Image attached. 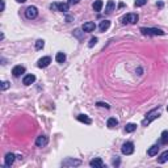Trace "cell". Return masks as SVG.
Instances as JSON below:
<instances>
[{
    "label": "cell",
    "instance_id": "21",
    "mask_svg": "<svg viewBox=\"0 0 168 168\" xmlns=\"http://www.w3.org/2000/svg\"><path fill=\"white\" fill-rule=\"evenodd\" d=\"M160 143L162 145H167L168 143V130H164L160 135Z\"/></svg>",
    "mask_w": 168,
    "mask_h": 168
},
{
    "label": "cell",
    "instance_id": "2",
    "mask_svg": "<svg viewBox=\"0 0 168 168\" xmlns=\"http://www.w3.org/2000/svg\"><path fill=\"white\" fill-rule=\"evenodd\" d=\"M141 33L143 35H164L165 32L158 28H141Z\"/></svg>",
    "mask_w": 168,
    "mask_h": 168
},
{
    "label": "cell",
    "instance_id": "3",
    "mask_svg": "<svg viewBox=\"0 0 168 168\" xmlns=\"http://www.w3.org/2000/svg\"><path fill=\"white\" fill-rule=\"evenodd\" d=\"M139 20V16L137 13H127L124 17L121 18L122 24H129V25H133V24H137Z\"/></svg>",
    "mask_w": 168,
    "mask_h": 168
},
{
    "label": "cell",
    "instance_id": "4",
    "mask_svg": "<svg viewBox=\"0 0 168 168\" xmlns=\"http://www.w3.org/2000/svg\"><path fill=\"white\" fill-rule=\"evenodd\" d=\"M121 151L124 155H131V154L134 152V143L133 142H126V143H124Z\"/></svg>",
    "mask_w": 168,
    "mask_h": 168
},
{
    "label": "cell",
    "instance_id": "17",
    "mask_svg": "<svg viewBox=\"0 0 168 168\" xmlns=\"http://www.w3.org/2000/svg\"><path fill=\"white\" fill-rule=\"evenodd\" d=\"M103 5H104V3L101 0H96V1L92 4V8H93L95 12H100L101 9H103Z\"/></svg>",
    "mask_w": 168,
    "mask_h": 168
},
{
    "label": "cell",
    "instance_id": "20",
    "mask_svg": "<svg viewBox=\"0 0 168 168\" xmlns=\"http://www.w3.org/2000/svg\"><path fill=\"white\" fill-rule=\"evenodd\" d=\"M118 125V120H116L114 117H110L109 120H108V122H106V126L109 127V129H113V127H116Z\"/></svg>",
    "mask_w": 168,
    "mask_h": 168
},
{
    "label": "cell",
    "instance_id": "10",
    "mask_svg": "<svg viewBox=\"0 0 168 168\" xmlns=\"http://www.w3.org/2000/svg\"><path fill=\"white\" fill-rule=\"evenodd\" d=\"M35 82V76L33 74H29V75H25L22 79V84L24 86H30L33 83Z\"/></svg>",
    "mask_w": 168,
    "mask_h": 168
},
{
    "label": "cell",
    "instance_id": "9",
    "mask_svg": "<svg viewBox=\"0 0 168 168\" xmlns=\"http://www.w3.org/2000/svg\"><path fill=\"white\" fill-rule=\"evenodd\" d=\"M47 142H49V138L46 135H39L35 139V145L38 146V147H44V146L47 145Z\"/></svg>",
    "mask_w": 168,
    "mask_h": 168
},
{
    "label": "cell",
    "instance_id": "31",
    "mask_svg": "<svg viewBox=\"0 0 168 168\" xmlns=\"http://www.w3.org/2000/svg\"><path fill=\"white\" fill-rule=\"evenodd\" d=\"M56 8H58V3H53L50 5V9H53V11H56Z\"/></svg>",
    "mask_w": 168,
    "mask_h": 168
},
{
    "label": "cell",
    "instance_id": "36",
    "mask_svg": "<svg viewBox=\"0 0 168 168\" xmlns=\"http://www.w3.org/2000/svg\"><path fill=\"white\" fill-rule=\"evenodd\" d=\"M167 112H168V106H167Z\"/></svg>",
    "mask_w": 168,
    "mask_h": 168
},
{
    "label": "cell",
    "instance_id": "6",
    "mask_svg": "<svg viewBox=\"0 0 168 168\" xmlns=\"http://www.w3.org/2000/svg\"><path fill=\"white\" fill-rule=\"evenodd\" d=\"M82 162L80 160H76V159H71V158H67L66 160L62 162V165L63 167H76V165H80Z\"/></svg>",
    "mask_w": 168,
    "mask_h": 168
},
{
    "label": "cell",
    "instance_id": "7",
    "mask_svg": "<svg viewBox=\"0 0 168 168\" xmlns=\"http://www.w3.org/2000/svg\"><path fill=\"white\" fill-rule=\"evenodd\" d=\"M95 29H96V24L92 22V21H88V22H86L82 27V30L84 33H91V32H93Z\"/></svg>",
    "mask_w": 168,
    "mask_h": 168
},
{
    "label": "cell",
    "instance_id": "23",
    "mask_svg": "<svg viewBox=\"0 0 168 168\" xmlns=\"http://www.w3.org/2000/svg\"><path fill=\"white\" fill-rule=\"evenodd\" d=\"M135 129H137L135 124H127L126 126H125V131H126V133H133V131H135Z\"/></svg>",
    "mask_w": 168,
    "mask_h": 168
},
{
    "label": "cell",
    "instance_id": "29",
    "mask_svg": "<svg viewBox=\"0 0 168 168\" xmlns=\"http://www.w3.org/2000/svg\"><path fill=\"white\" fill-rule=\"evenodd\" d=\"M96 105H97V106H103V108H106V109H109V108H110V106L108 105L106 103H97Z\"/></svg>",
    "mask_w": 168,
    "mask_h": 168
},
{
    "label": "cell",
    "instance_id": "30",
    "mask_svg": "<svg viewBox=\"0 0 168 168\" xmlns=\"http://www.w3.org/2000/svg\"><path fill=\"white\" fill-rule=\"evenodd\" d=\"M79 1L80 0H68V4H70V5H75V4H78Z\"/></svg>",
    "mask_w": 168,
    "mask_h": 168
},
{
    "label": "cell",
    "instance_id": "14",
    "mask_svg": "<svg viewBox=\"0 0 168 168\" xmlns=\"http://www.w3.org/2000/svg\"><path fill=\"white\" fill-rule=\"evenodd\" d=\"M114 8H116L114 1H113V0H109V1H108V4H106V7H105V13H106V15L112 13V12L114 11Z\"/></svg>",
    "mask_w": 168,
    "mask_h": 168
},
{
    "label": "cell",
    "instance_id": "13",
    "mask_svg": "<svg viewBox=\"0 0 168 168\" xmlns=\"http://www.w3.org/2000/svg\"><path fill=\"white\" fill-rule=\"evenodd\" d=\"M89 165H91V167H93V168H103L104 167V163H103V160H101L100 158H96V159H93V160H91V162H89Z\"/></svg>",
    "mask_w": 168,
    "mask_h": 168
},
{
    "label": "cell",
    "instance_id": "26",
    "mask_svg": "<svg viewBox=\"0 0 168 168\" xmlns=\"http://www.w3.org/2000/svg\"><path fill=\"white\" fill-rule=\"evenodd\" d=\"M146 3H147V0H135L134 5H135V7H143Z\"/></svg>",
    "mask_w": 168,
    "mask_h": 168
},
{
    "label": "cell",
    "instance_id": "16",
    "mask_svg": "<svg viewBox=\"0 0 168 168\" xmlns=\"http://www.w3.org/2000/svg\"><path fill=\"white\" fill-rule=\"evenodd\" d=\"M78 121L84 122V124H87V125H91L92 124V120L88 117V116H86V114H79V116H78Z\"/></svg>",
    "mask_w": 168,
    "mask_h": 168
},
{
    "label": "cell",
    "instance_id": "12",
    "mask_svg": "<svg viewBox=\"0 0 168 168\" xmlns=\"http://www.w3.org/2000/svg\"><path fill=\"white\" fill-rule=\"evenodd\" d=\"M15 154L12 152H8L5 155V159H4V162H5V167H11L12 164H13V162H15Z\"/></svg>",
    "mask_w": 168,
    "mask_h": 168
},
{
    "label": "cell",
    "instance_id": "18",
    "mask_svg": "<svg viewBox=\"0 0 168 168\" xmlns=\"http://www.w3.org/2000/svg\"><path fill=\"white\" fill-rule=\"evenodd\" d=\"M110 27V21L109 20H104L100 22V27H99V29L101 30V32H105V30H108Z\"/></svg>",
    "mask_w": 168,
    "mask_h": 168
},
{
    "label": "cell",
    "instance_id": "24",
    "mask_svg": "<svg viewBox=\"0 0 168 168\" xmlns=\"http://www.w3.org/2000/svg\"><path fill=\"white\" fill-rule=\"evenodd\" d=\"M167 160H168V150H167V151H164V152H163L162 155H160L159 159H158V162H159V163H165Z\"/></svg>",
    "mask_w": 168,
    "mask_h": 168
},
{
    "label": "cell",
    "instance_id": "33",
    "mask_svg": "<svg viewBox=\"0 0 168 168\" xmlns=\"http://www.w3.org/2000/svg\"><path fill=\"white\" fill-rule=\"evenodd\" d=\"M4 9H5V1L1 0V11H4Z\"/></svg>",
    "mask_w": 168,
    "mask_h": 168
},
{
    "label": "cell",
    "instance_id": "1",
    "mask_svg": "<svg viewBox=\"0 0 168 168\" xmlns=\"http://www.w3.org/2000/svg\"><path fill=\"white\" fill-rule=\"evenodd\" d=\"M160 116V113H159V109H154V110H151V112H148L147 114H146V118L142 121V125L143 126H147V125H150L151 122L154 121V120H156L158 117Z\"/></svg>",
    "mask_w": 168,
    "mask_h": 168
},
{
    "label": "cell",
    "instance_id": "11",
    "mask_svg": "<svg viewBox=\"0 0 168 168\" xmlns=\"http://www.w3.org/2000/svg\"><path fill=\"white\" fill-rule=\"evenodd\" d=\"M24 72H25V67H24V66H15V67H13V70H12V75H13V76H20L21 74H24Z\"/></svg>",
    "mask_w": 168,
    "mask_h": 168
},
{
    "label": "cell",
    "instance_id": "34",
    "mask_svg": "<svg viewBox=\"0 0 168 168\" xmlns=\"http://www.w3.org/2000/svg\"><path fill=\"white\" fill-rule=\"evenodd\" d=\"M16 1H17V3H25L27 0H16Z\"/></svg>",
    "mask_w": 168,
    "mask_h": 168
},
{
    "label": "cell",
    "instance_id": "19",
    "mask_svg": "<svg viewBox=\"0 0 168 168\" xmlns=\"http://www.w3.org/2000/svg\"><path fill=\"white\" fill-rule=\"evenodd\" d=\"M68 9H70V4H68V3H58V8H56V11H59V12H67Z\"/></svg>",
    "mask_w": 168,
    "mask_h": 168
},
{
    "label": "cell",
    "instance_id": "8",
    "mask_svg": "<svg viewBox=\"0 0 168 168\" xmlns=\"http://www.w3.org/2000/svg\"><path fill=\"white\" fill-rule=\"evenodd\" d=\"M51 63V58L50 56H44V58H41L38 61V63H37V66H38L39 68H45L47 67V66Z\"/></svg>",
    "mask_w": 168,
    "mask_h": 168
},
{
    "label": "cell",
    "instance_id": "28",
    "mask_svg": "<svg viewBox=\"0 0 168 168\" xmlns=\"http://www.w3.org/2000/svg\"><path fill=\"white\" fill-rule=\"evenodd\" d=\"M9 88V83L8 82H3L1 83V91H7Z\"/></svg>",
    "mask_w": 168,
    "mask_h": 168
},
{
    "label": "cell",
    "instance_id": "5",
    "mask_svg": "<svg viewBox=\"0 0 168 168\" xmlns=\"http://www.w3.org/2000/svg\"><path fill=\"white\" fill-rule=\"evenodd\" d=\"M25 16H27V18H29V20H33V18H35L38 16V9L33 5L28 7L27 11H25Z\"/></svg>",
    "mask_w": 168,
    "mask_h": 168
},
{
    "label": "cell",
    "instance_id": "35",
    "mask_svg": "<svg viewBox=\"0 0 168 168\" xmlns=\"http://www.w3.org/2000/svg\"><path fill=\"white\" fill-rule=\"evenodd\" d=\"M66 20H67V22H70V21H71V20H72V17H70V16H68V17H67V18H66Z\"/></svg>",
    "mask_w": 168,
    "mask_h": 168
},
{
    "label": "cell",
    "instance_id": "22",
    "mask_svg": "<svg viewBox=\"0 0 168 168\" xmlns=\"http://www.w3.org/2000/svg\"><path fill=\"white\" fill-rule=\"evenodd\" d=\"M55 61H56L58 63H63V62L66 61V54H65V53H58V54L55 55Z\"/></svg>",
    "mask_w": 168,
    "mask_h": 168
},
{
    "label": "cell",
    "instance_id": "27",
    "mask_svg": "<svg viewBox=\"0 0 168 168\" xmlns=\"http://www.w3.org/2000/svg\"><path fill=\"white\" fill-rule=\"evenodd\" d=\"M96 44H97V38H96V37H92L91 41H89V44H88V46L89 47H93Z\"/></svg>",
    "mask_w": 168,
    "mask_h": 168
},
{
    "label": "cell",
    "instance_id": "15",
    "mask_svg": "<svg viewBox=\"0 0 168 168\" xmlns=\"http://www.w3.org/2000/svg\"><path fill=\"white\" fill-rule=\"evenodd\" d=\"M158 152H159V146L158 145L151 146V147L148 148V151H147L148 156H155V155H158Z\"/></svg>",
    "mask_w": 168,
    "mask_h": 168
},
{
    "label": "cell",
    "instance_id": "25",
    "mask_svg": "<svg viewBox=\"0 0 168 168\" xmlns=\"http://www.w3.org/2000/svg\"><path fill=\"white\" fill-rule=\"evenodd\" d=\"M44 46H45V41H44V39H38V41L35 42V49H37V50L44 49Z\"/></svg>",
    "mask_w": 168,
    "mask_h": 168
},
{
    "label": "cell",
    "instance_id": "32",
    "mask_svg": "<svg viewBox=\"0 0 168 168\" xmlns=\"http://www.w3.org/2000/svg\"><path fill=\"white\" fill-rule=\"evenodd\" d=\"M163 5H164V4H163V1H158V3H156L158 8H163Z\"/></svg>",
    "mask_w": 168,
    "mask_h": 168
}]
</instances>
